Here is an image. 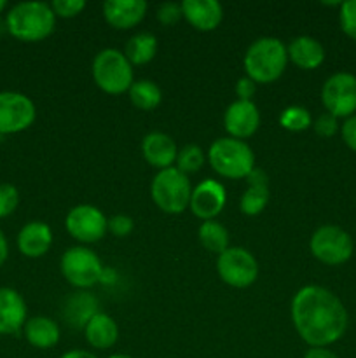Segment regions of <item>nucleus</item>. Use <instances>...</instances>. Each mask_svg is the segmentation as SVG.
<instances>
[{
	"label": "nucleus",
	"mask_w": 356,
	"mask_h": 358,
	"mask_svg": "<svg viewBox=\"0 0 356 358\" xmlns=\"http://www.w3.org/2000/svg\"><path fill=\"white\" fill-rule=\"evenodd\" d=\"M255 91H257V84L250 79V77H241L236 84V94L241 101H251Z\"/></svg>",
	"instance_id": "e433bc0d"
},
{
	"label": "nucleus",
	"mask_w": 356,
	"mask_h": 358,
	"mask_svg": "<svg viewBox=\"0 0 356 358\" xmlns=\"http://www.w3.org/2000/svg\"><path fill=\"white\" fill-rule=\"evenodd\" d=\"M52 245L51 227L40 220H31L21 227L17 234V248L24 257L37 259L49 252Z\"/></svg>",
	"instance_id": "6ab92c4d"
},
{
	"label": "nucleus",
	"mask_w": 356,
	"mask_h": 358,
	"mask_svg": "<svg viewBox=\"0 0 356 358\" xmlns=\"http://www.w3.org/2000/svg\"><path fill=\"white\" fill-rule=\"evenodd\" d=\"M181 16L199 31H213L222 23L223 9L216 0H184Z\"/></svg>",
	"instance_id": "f3484780"
},
{
	"label": "nucleus",
	"mask_w": 356,
	"mask_h": 358,
	"mask_svg": "<svg viewBox=\"0 0 356 358\" xmlns=\"http://www.w3.org/2000/svg\"><path fill=\"white\" fill-rule=\"evenodd\" d=\"M20 203V192L13 184H0V219L9 217Z\"/></svg>",
	"instance_id": "7c9ffc66"
},
{
	"label": "nucleus",
	"mask_w": 356,
	"mask_h": 358,
	"mask_svg": "<svg viewBox=\"0 0 356 358\" xmlns=\"http://www.w3.org/2000/svg\"><path fill=\"white\" fill-rule=\"evenodd\" d=\"M147 14L145 0H107L103 3V17L115 30H129L142 23Z\"/></svg>",
	"instance_id": "dca6fc26"
},
{
	"label": "nucleus",
	"mask_w": 356,
	"mask_h": 358,
	"mask_svg": "<svg viewBox=\"0 0 356 358\" xmlns=\"http://www.w3.org/2000/svg\"><path fill=\"white\" fill-rule=\"evenodd\" d=\"M311 254L314 259L327 266H341L351 259L355 245L348 231L339 226L325 224L318 227L309 241Z\"/></svg>",
	"instance_id": "0eeeda50"
},
{
	"label": "nucleus",
	"mask_w": 356,
	"mask_h": 358,
	"mask_svg": "<svg viewBox=\"0 0 356 358\" xmlns=\"http://www.w3.org/2000/svg\"><path fill=\"white\" fill-rule=\"evenodd\" d=\"M181 16V6L175 2H164L157 7V20L164 27H171V24L178 23Z\"/></svg>",
	"instance_id": "72a5a7b5"
},
{
	"label": "nucleus",
	"mask_w": 356,
	"mask_h": 358,
	"mask_svg": "<svg viewBox=\"0 0 356 358\" xmlns=\"http://www.w3.org/2000/svg\"><path fill=\"white\" fill-rule=\"evenodd\" d=\"M223 126L232 138H250L260 126V112L253 101H232L223 114Z\"/></svg>",
	"instance_id": "4468645a"
},
{
	"label": "nucleus",
	"mask_w": 356,
	"mask_h": 358,
	"mask_svg": "<svg viewBox=\"0 0 356 358\" xmlns=\"http://www.w3.org/2000/svg\"><path fill=\"white\" fill-rule=\"evenodd\" d=\"M304 358H339L334 352L328 348H309Z\"/></svg>",
	"instance_id": "4c0bfd02"
},
{
	"label": "nucleus",
	"mask_w": 356,
	"mask_h": 358,
	"mask_svg": "<svg viewBox=\"0 0 356 358\" xmlns=\"http://www.w3.org/2000/svg\"><path fill=\"white\" fill-rule=\"evenodd\" d=\"M52 10H54L56 16L59 17H75L77 14H80L86 7L84 0H54L51 3Z\"/></svg>",
	"instance_id": "2f4dec72"
},
{
	"label": "nucleus",
	"mask_w": 356,
	"mask_h": 358,
	"mask_svg": "<svg viewBox=\"0 0 356 358\" xmlns=\"http://www.w3.org/2000/svg\"><path fill=\"white\" fill-rule=\"evenodd\" d=\"M157 52V38L152 34H136L126 44L124 56L131 65H145L152 62Z\"/></svg>",
	"instance_id": "393cba45"
},
{
	"label": "nucleus",
	"mask_w": 356,
	"mask_h": 358,
	"mask_svg": "<svg viewBox=\"0 0 356 358\" xmlns=\"http://www.w3.org/2000/svg\"><path fill=\"white\" fill-rule=\"evenodd\" d=\"M205 152H202L201 147L198 145H185L184 149L178 150L177 156V168L181 173H195L202 168L205 164Z\"/></svg>",
	"instance_id": "c85d7f7f"
},
{
	"label": "nucleus",
	"mask_w": 356,
	"mask_h": 358,
	"mask_svg": "<svg viewBox=\"0 0 356 358\" xmlns=\"http://www.w3.org/2000/svg\"><path fill=\"white\" fill-rule=\"evenodd\" d=\"M59 358H98L94 353L86 352V350H70V352L63 353Z\"/></svg>",
	"instance_id": "ea45409f"
},
{
	"label": "nucleus",
	"mask_w": 356,
	"mask_h": 358,
	"mask_svg": "<svg viewBox=\"0 0 356 358\" xmlns=\"http://www.w3.org/2000/svg\"><path fill=\"white\" fill-rule=\"evenodd\" d=\"M292 322L297 334L309 348H327L348 329V311L332 290L306 285L292 299Z\"/></svg>",
	"instance_id": "f257e3e1"
},
{
	"label": "nucleus",
	"mask_w": 356,
	"mask_h": 358,
	"mask_svg": "<svg viewBox=\"0 0 356 358\" xmlns=\"http://www.w3.org/2000/svg\"><path fill=\"white\" fill-rule=\"evenodd\" d=\"M199 241L206 250L222 254L229 248V231L216 220H205L198 231Z\"/></svg>",
	"instance_id": "bb28decb"
},
{
	"label": "nucleus",
	"mask_w": 356,
	"mask_h": 358,
	"mask_svg": "<svg viewBox=\"0 0 356 358\" xmlns=\"http://www.w3.org/2000/svg\"><path fill=\"white\" fill-rule=\"evenodd\" d=\"M321 101L328 114L337 119H348L356 112V76L337 72L325 80Z\"/></svg>",
	"instance_id": "9d476101"
},
{
	"label": "nucleus",
	"mask_w": 356,
	"mask_h": 358,
	"mask_svg": "<svg viewBox=\"0 0 356 358\" xmlns=\"http://www.w3.org/2000/svg\"><path fill=\"white\" fill-rule=\"evenodd\" d=\"M150 196L157 208L163 210L164 213H177L185 212L191 205L192 185L188 182V177L181 173L177 166L161 170L154 177L150 184Z\"/></svg>",
	"instance_id": "39448f33"
},
{
	"label": "nucleus",
	"mask_w": 356,
	"mask_h": 358,
	"mask_svg": "<svg viewBox=\"0 0 356 358\" xmlns=\"http://www.w3.org/2000/svg\"><path fill=\"white\" fill-rule=\"evenodd\" d=\"M142 152L147 163L154 168H159V171L173 166V163H177L178 156L175 140L170 135L161 131L145 135L142 142Z\"/></svg>",
	"instance_id": "a211bd4d"
},
{
	"label": "nucleus",
	"mask_w": 356,
	"mask_h": 358,
	"mask_svg": "<svg viewBox=\"0 0 356 358\" xmlns=\"http://www.w3.org/2000/svg\"><path fill=\"white\" fill-rule=\"evenodd\" d=\"M288 59L302 70H314L325 62V48L309 35H300L290 42Z\"/></svg>",
	"instance_id": "412c9836"
},
{
	"label": "nucleus",
	"mask_w": 356,
	"mask_h": 358,
	"mask_svg": "<svg viewBox=\"0 0 356 358\" xmlns=\"http://www.w3.org/2000/svg\"><path fill=\"white\" fill-rule=\"evenodd\" d=\"M6 6H7V3H6V0H0V13H2V10L6 9Z\"/></svg>",
	"instance_id": "79ce46f5"
},
{
	"label": "nucleus",
	"mask_w": 356,
	"mask_h": 358,
	"mask_svg": "<svg viewBox=\"0 0 356 358\" xmlns=\"http://www.w3.org/2000/svg\"><path fill=\"white\" fill-rule=\"evenodd\" d=\"M98 301L96 297L91 296L89 292H73L72 296L66 299L65 308H63V317L65 320L72 325L73 329H84L87 322L98 313Z\"/></svg>",
	"instance_id": "5701e85b"
},
{
	"label": "nucleus",
	"mask_w": 356,
	"mask_h": 358,
	"mask_svg": "<svg viewBox=\"0 0 356 358\" xmlns=\"http://www.w3.org/2000/svg\"><path fill=\"white\" fill-rule=\"evenodd\" d=\"M24 338L34 348L49 350L58 345L59 327L47 317H34L27 320L23 327Z\"/></svg>",
	"instance_id": "b1692460"
},
{
	"label": "nucleus",
	"mask_w": 356,
	"mask_h": 358,
	"mask_svg": "<svg viewBox=\"0 0 356 358\" xmlns=\"http://www.w3.org/2000/svg\"><path fill=\"white\" fill-rule=\"evenodd\" d=\"M313 128L314 131H316V135L323 136V138H330V136H334L335 133L341 129V126H339L337 117H334L332 114L325 112V114H321L320 117L313 122Z\"/></svg>",
	"instance_id": "473e14b6"
},
{
	"label": "nucleus",
	"mask_w": 356,
	"mask_h": 358,
	"mask_svg": "<svg viewBox=\"0 0 356 358\" xmlns=\"http://www.w3.org/2000/svg\"><path fill=\"white\" fill-rule=\"evenodd\" d=\"M108 358H133V357L124 355V353H115V355H112V357H108Z\"/></svg>",
	"instance_id": "a19ab883"
},
{
	"label": "nucleus",
	"mask_w": 356,
	"mask_h": 358,
	"mask_svg": "<svg viewBox=\"0 0 356 358\" xmlns=\"http://www.w3.org/2000/svg\"><path fill=\"white\" fill-rule=\"evenodd\" d=\"M133 227H135V222H133L131 217L128 215H114L112 219H108V231H110L114 236L124 238L128 234H131Z\"/></svg>",
	"instance_id": "f704fd0d"
},
{
	"label": "nucleus",
	"mask_w": 356,
	"mask_h": 358,
	"mask_svg": "<svg viewBox=\"0 0 356 358\" xmlns=\"http://www.w3.org/2000/svg\"><path fill=\"white\" fill-rule=\"evenodd\" d=\"M208 161L213 170L225 178H246L255 170V154L244 140L216 138L209 145Z\"/></svg>",
	"instance_id": "20e7f679"
},
{
	"label": "nucleus",
	"mask_w": 356,
	"mask_h": 358,
	"mask_svg": "<svg viewBox=\"0 0 356 358\" xmlns=\"http://www.w3.org/2000/svg\"><path fill=\"white\" fill-rule=\"evenodd\" d=\"M35 103L17 91H0V135H14L30 128L35 121Z\"/></svg>",
	"instance_id": "9b49d317"
},
{
	"label": "nucleus",
	"mask_w": 356,
	"mask_h": 358,
	"mask_svg": "<svg viewBox=\"0 0 356 358\" xmlns=\"http://www.w3.org/2000/svg\"><path fill=\"white\" fill-rule=\"evenodd\" d=\"M279 126L288 131H304L313 126V117L307 108L300 107V105H292L279 114Z\"/></svg>",
	"instance_id": "cd10ccee"
},
{
	"label": "nucleus",
	"mask_w": 356,
	"mask_h": 358,
	"mask_svg": "<svg viewBox=\"0 0 356 358\" xmlns=\"http://www.w3.org/2000/svg\"><path fill=\"white\" fill-rule=\"evenodd\" d=\"M27 324V303L17 290L0 287V334L14 336Z\"/></svg>",
	"instance_id": "2eb2a0df"
},
{
	"label": "nucleus",
	"mask_w": 356,
	"mask_h": 358,
	"mask_svg": "<svg viewBox=\"0 0 356 358\" xmlns=\"http://www.w3.org/2000/svg\"><path fill=\"white\" fill-rule=\"evenodd\" d=\"M216 271L223 283L234 289H246L258 278L257 259L241 247H229L216 259Z\"/></svg>",
	"instance_id": "1a4fd4ad"
},
{
	"label": "nucleus",
	"mask_w": 356,
	"mask_h": 358,
	"mask_svg": "<svg viewBox=\"0 0 356 358\" xmlns=\"http://www.w3.org/2000/svg\"><path fill=\"white\" fill-rule=\"evenodd\" d=\"M56 14L51 3L21 2L10 7L6 28L14 38L23 42H40L54 31Z\"/></svg>",
	"instance_id": "f03ea898"
},
{
	"label": "nucleus",
	"mask_w": 356,
	"mask_h": 358,
	"mask_svg": "<svg viewBox=\"0 0 356 358\" xmlns=\"http://www.w3.org/2000/svg\"><path fill=\"white\" fill-rule=\"evenodd\" d=\"M341 135L346 145H348L353 152H356V114L344 119V122H342L341 126Z\"/></svg>",
	"instance_id": "c9c22d12"
},
{
	"label": "nucleus",
	"mask_w": 356,
	"mask_h": 358,
	"mask_svg": "<svg viewBox=\"0 0 356 358\" xmlns=\"http://www.w3.org/2000/svg\"><path fill=\"white\" fill-rule=\"evenodd\" d=\"M87 343L94 350H108L117 343L119 327L112 317L105 313H96L84 327Z\"/></svg>",
	"instance_id": "4be33fe9"
},
{
	"label": "nucleus",
	"mask_w": 356,
	"mask_h": 358,
	"mask_svg": "<svg viewBox=\"0 0 356 358\" xmlns=\"http://www.w3.org/2000/svg\"><path fill=\"white\" fill-rule=\"evenodd\" d=\"M227 201V192L220 182L213 180V178H206V180L199 182L194 189H192L191 205L188 208L192 210L198 219L201 220H215L216 215L223 210Z\"/></svg>",
	"instance_id": "ddd939ff"
},
{
	"label": "nucleus",
	"mask_w": 356,
	"mask_h": 358,
	"mask_svg": "<svg viewBox=\"0 0 356 358\" xmlns=\"http://www.w3.org/2000/svg\"><path fill=\"white\" fill-rule=\"evenodd\" d=\"M244 72L255 84H271L278 80L288 65V49L279 38H257L248 48L243 59Z\"/></svg>",
	"instance_id": "7ed1b4c3"
},
{
	"label": "nucleus",
	"mask_w": 356,
	"mask_h": 358,
	"mask_svg": "<svg viewBox=\"0 0 356 358\" xmlns=\"http://www.w3.org/2000/svg\"><path fill=\"white\" fill-rule=\"evenodd\" d=\"M7 255H9V245H7L6 234L0 229V268H2L3 262L7 261Z\"/></svg>",
	"instance_id": "58836bf2"
},
{
	"label": "nucleus",
	"mask_w": 356,
	"mask_h": 358,
	"mask_svg": "<svg viewBox=\"0 0 356 358\" xmlns=\"http://www.w3.org/2000/svg\"><path fill=\"white\" fill-rule=\"evenodd\" d=\"M339 23L341 30L349 38L356 41V0H346L339 7Z\"/></svg>",
	"instance_id": "c756f323"
},
{
	"label": "nucleus",
	"mask_w": 356,
	"mask_h": 358,
	"mask_svg": "<svg viewBox=\"0 0 356 358\" xmlns=\"http://www.w3.org/2000/svg\"><path fill=\"white\" fill-rule=\"evenodd\" d=\"M129 100H131V103L136 108L149 112L159 107L161 100H163V91H161V87L154 80H136L129 87Z\"/></svg>",
	"instance_id": "a878e982"
},
{
	"label": "nucleus",
	"mask_w": 356,
	"mask_h": 358,
	"mask_svg": "<svg viewBox=\"0 0 356 358\" xmlns=\"http://www.w3.org/2000/svg\"><path fill=\"white\" fill-rule=\"evenodd\" d=\"M65 227L73 240L80 243H96L107 234L108 219L93 205H77L68 212Z\"/></svg>",
	"instance_id": "f8f14e48"
},
{
	"label": "nucleus",
	"mask_w": 356,
	"mask_h": 358,
	"mask_svg": "<svg viewBox=\"0 0 356 358\" xmlns=\"http://www.w3.org/2000/svg\"><path fill=\"white\" fill-rule=\"evenodd\" d=\"M61 275L70 285L80 290L91 289L103 275L101 261L93 250L86 247H72L61 255L59 261Z\"/></svg>",
	"instance_id": "6e6552de"
},
{
	"label": "nucleus",
	"mask_w": 356,
	"mask_h": 358,
	"mask_svg": "<svg viewBox=\"0 0 356 358\" xmlns=\"http://www.w3.org/2000/svg\"><path fill=\"white\" fill-rule=\"evenodd\" d=\"M248 189L243 192L239 208L244 215L255 217L264 212L269 203V178L262 170L255 168L246 177Z\"/></svg>",
	"instance_id": "aec40b11"
},
{
	"label": "nucleus",
	"mask_w": 356,
	"mask_h": 358,
	"mask_svg": "<svg viewBox=\"0 0 356 358\" xmlns=\"http://www.w3.org/2000/svg\"><path fill=\"white\" fill-rule=\"evenodd\" d=\"M93 79L101 91L122 94L133 86V65L119 49H103L94 56Z\"/></svg>",
	"instance_id": "423d86ee"
}]
</instances>
